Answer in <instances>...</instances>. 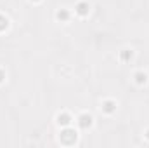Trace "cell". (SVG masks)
Here are the masks:
<instances>
[{
  "mask_svg": "<svg viewBox=\"0 0 149 148\" xmlns=\"http://www.w3.org/2000/svg\"><path fill=\"white\" fill-rule=\"evenodd\" d=\"M78 124H80L81 129H87V127H90V124H92V117H90V115H80Z\"/></svg>",
  "mask_w": 149,
  "mask_h": 148,
  "instance_id": "cell-1",
  "label": "cell"
},
{
  "mask_svg": "<svg viewBox=\"0 0 149 148\" xmlns=\"http://www.w3.org/2000/svg\"><path fill=\"white\" fill-rule=\"evenodd\" d=\"M76 12H78L80 16H85V14H88V4H85V2H80V4L76 5Z\"/></svg>",
  "mask_w": 149,
  "mask_h": 148,
  "instance_id": "cell-2",
  "label": "cell"
},
{
  "mask_svg": "<svg viewBox=\"0 0 149 148\" xmlns=\"http://www.w3.org/2000/svg\"><path fill=\"white\" fill-rule=\"evenodd\" d=\"M57 122H59V125H70L71 117H70L68 113H63V115H59V117H57Z\"/></svg>",
  "mask_w": 149,
  "mask_h": 148,
  "instance_id": "cell-3",
  "label": "cell"
},
{
  "mask_svg": "<svg viewBox=\"0 0 149 148\" xmlns=\"http://www.w3.org/2000/svg\"><path fill=\"white\" fill-rule=\"evenodd\" d=\"M102 110L108 111V113H111V111L114 110V103H113V101H106V103L102 105Z\"/></svg>",
  "mask_w": 149,
  "mask_h": 148,
  "instance_id": "cell-4",
  "label": "cell"
},
{
  "mask_svg": "<svg viewBox=\"0 0 149 148\" xmlns=\"http://www.w3.org/2000/svg\"><path fill=\"white\" fill-rule=\"evenodd\" d=\"M63 138H64V141H68V143H70V138L74 140L76 136H74V132H71V131H64V132H63Z\"/></svg>",
  "mask_w": 149,
  "mask_h": 148,
  "instance_id": "cell-5",
  "label": "cell"
},
{
  "mask_svg": "<svg viewBox=\"0 0 149 148\" xmlns=\"http://www.w3.org/2000/svg\"><path fill=\"white\" fill-rule=\"evenodd\" d=\"M57 19H61V21H68V12H66V11H59V12H57Z\"/></svg>",
  "mask_w": 149,
  "mask_h": 148,
  "instance_id": "cell-6",
  "label": "cell"
},
{
  "mask_svg": "<svg viewBox=\"0 0 149 148\" xmlns=\"http://www.w3.org/2000/svg\"><path fill=\"white\" fill-rule=\"evenodd\" d=\"M7 25H9V21H7V18H3V16H0V30H5V28H7Z\"/></svg>",
  "mask_w": 149,
  "mask_h": 148,
  "instance_id": "cell-7",
  "label": "cell"
},
{
  "mask_svg": "<svg viewBox=\"0 0 149 148\" xmlns=\"http://www.w3.org/2000/svg\"><path fill=\"white\" fill-rule=\"evenodd\" d=\"M135 78H137V82H139V84L146 82V75H144V73H137V75H135Z\"/></svg>",
  "mask_w": 149,
  "mask_h": 148,
  "instance_id": "cell-8",
  "label": "cell"
},
{
  "mask_svg": "<svg viewBox=\"0 0 149 148\" xmlns=\"http://www.w3.org/2000/svg\"><path fill=\"white\" fill-rule=\"evenodd\" d=\"M130 56H132V52H130V54H128V52H123V54H121L123 59H127V58H130Z\"/></svg>",
  "mask_w": 149,
  "mask_h": 148,
  "instance_id": "cell-9",
  "label": "cell"
},
{
  "mask_svg": "<svg viewBox=\"0 0 149 148\" xmlns=\"http://www.w3.org/2000/svg\"><path fill=\"white\" fill-rule=\"evenodd\" d=\"M3 78H5V75H3V72H0V82H2Z\"/></svg>",
  "mask_w": 149,
  "mask_h": 148,
  "instance_id": "cell-10",
  "label": "cell"
},
{
  "mask_svg": "<svg viewBox=\"0 0 149 148\" xmlns=\"http://www.w3.org/2000/svg\"><path fill=\"white\" fill-rule=\"evenodd\" d=\"M148 138H149V131H148Z\"/></svg>",
  "mask_w": 149,
  "mask_h": 148,
  "instance_id": "cell-11",
  "label": "cell"
}]
</instances>
